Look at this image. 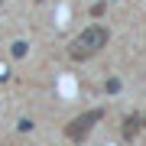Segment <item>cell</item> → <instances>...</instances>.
Returning <instances> with one entry per match:
<instances>
[{
	"instance_id": "6da1fadb",
	"label": "cell",
	"mask_w": 146,
	"mask_h": 146,
	"mask_svg": "<svg viewBox=\"0 0 146 146\" xmlns=\"http://www.w3.org/2000/svg\"><path fill=\"white\" fill-rule=\"evenodd\" d=\"M107 39H110V33L107 26H88V29H81L78 36L72 39V46H68V55L75 58V62H88V58H94L101 52V49L107 46Z\"/></svg>"
},
{
	"instance_id": "7a4b0ae2",
	"label": "cell",
	"mask_w": 146,
	"mask_h": 146,
	"mask_svg": "<svg viewBox=\"0 0 146 146\" xmlns=\"http://www.w3.org/2000/svg\"><path fill=\"white\" fill-rule=\"evenodd\" d=\"M101 117H104V107H94V110H88V114H78L72 123L65 127V136H68V140H75V143H81L84 136H88V130L98 123Z\"/></svg>"
},
{
	"instance_id": "3957f363",
	"label": "cell",
	"mask_w": 146,
	"mask_h": 146,
	"mask_svg": "<svg viewBox=\"0 0 146 146\" xmlns=\"http://www.w3.org/2000/svg\"><path fill=\"white\" fill-rule=\"evenodd\" d=\"M140 127H143V117H140V114H130V117H127V127H123V136H127V140H133Z\"/></svg>"
},
{
	"instance_id": "277c9868",
	"label": "cell",
	"mask_w": 146,
	"mask_h": 146,
	"mask_svg": "<svg viewBox=\"0 0 146 146\" xmlns=\"http://www.w3.org/2000/svg\"><path fill=\"white\" fill-rule=\"evenodd\" d=\"M13 55H16V58L26 55V42H16V46H13Z\"/></svg>"
},
{
	"instance_id": "5b68a950",
	"label": "cell",
	"mask_w": 146,
	"mask_h": 146,
	"mask_svg": "<svg viewBox=\"0 0 146 146\" xmlns=\"http://www.w3.org/2000/svg\"><path fill=\"white\" fill-rule=\"evenodd\" d=\"M143 127H146V114H143Z\"/></svg>"
}]
</instances>
